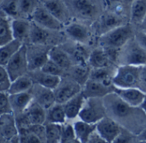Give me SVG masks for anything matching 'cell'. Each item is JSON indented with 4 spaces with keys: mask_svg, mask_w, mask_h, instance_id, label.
I'll use <instances>...</instances> for the list:
<instances>
[{
    "mask_svg": "<svg viewBox=\"0 0 146 143\" xmlns=\"http://www.w3.org/2000/svg\"><path fill=\"white\" fill-rule=\"evenodd\" d=\"M107 116L122 128L138 135L146 128V113L140 107L124 102L115 92L103 98Z\"/></svg>",
    "mask_w": 146,
    "mask_h": 143,
    "instance_id": "obj_1",
    "label": "cell"
},
{
    "mask_svg": "<svg viewBox=\"0 0 146 143\" xmlns=\"http://www.w3.org/2000/svg\"><path fill=\"white\" fill-rule=\"evenodd\" d=\"M134 36L135 33L132 26L126 23L100 35L99 44L100 47L105 49L119 50Z\"/></svg>",
    "mask_w": 146,
    "mask_h": 143,
    "instance_id": "obj_2",
    "label": "cell"
},
{
    "mask_svg": "<svg viewBox=\"0 0 146 143\" xmlns=\"http://www.w3.org/2000/svg\"><path fill=\"white\" fill-rule=\"evenodd\" d=\"M117 63L142 66L146 65V50L137 41L135 36L119 50Z\"/></svg>",
    "mask_w": 146,
    "mask_h": 143,
    "instance_id": "obj_3",
    "label": "cell"
},
{
    "mask_svg": "<svg viewBox=\"0 0 146 143\" xmlns=\"http://www.w3.org/2000/svg\"><path fill=\"white\" fill-rule=\"evenodd\" d=\"M140 66L123 65L116 68L113 84L117 88H138Z\"/></svg>",
    "mask_w": 146,
    "mask_h": 143,
    "instance_id": "obj_4",
    "label": "cell"
},
{
    "mask_svg": "<svg viewBox=\"0 0 146 143\" xmlns=\"http://www.w3.org/2000/svg\"><path fill=\"white\" fill-rule=\"evenodd\" d=\"M105 116H107V112L103 98H90L85 99L78 119L90 123H97Z\"/></svg>",
    "mask_w": 146,
    "mask_h": 143,
    "instance_id": "obj_5",
    "label": "cell"
},
{
    "mask_svg": "<svg viewBox=\"0 0 146 143\" xmlns=\"http://www.w3.org/2000/svg\"><path fill=\"white\" fill-rule=\"evenodd\" d=\"M5 68L11 77V81L29 73L27 45L25 43L9 60L5 65Z\"/></svg>",
    "mask_w": 146,
    "mask_h": 143,
    "instance_id": "obj_6",
    "label": "cell"
},
{
    "mask_svg": "<svg viewBox=\"0 0 146 143\" xmlns=\"http://www.w3.org/2000/svg\"><path fill=\"white\" fill-rule=\"evenodd\" d=\"M52 47L48 45H27V57L29 72L40 70L49 59V51Z\"/></svg>",
    "mask_w": 146,
    "mask_h": 143,
    "instance_id": "obj_7",
    "label": "cell"
},
{
    "mask_svg": "<svg viewBox=\"0 0 146 143\" xmlns=\"http://www.w3.org/2000/svg\"><path fill=\"white\" fill-rule=\"evenodd\" d=\"M82 86L69 76H64L61 79L60 83L54 91L56 103L64 104L71 98L82 92Z\"/></svg>",
    "mask_w": 146,
    "mask_h": 143,
    "instance_id": "obj_8",
    "label": "cell"
},
{
    "mask_svg": "<svg viewBox=\"0 0 146 143\" xmlns=\"http://www.w3.org/2000/svg\"><path fill=\"white\" fill-rule=\"evenodd\" d=\"M32 22L39 26L52 31H60L64 28V24L53 17L41 4L36 8L31 17Z\"/></svg>",
    "mask_w": 146,
    "mask_h": 143,
    "instance_id": "obj_9",
    "label": "cell"
},
{
    "mask_svg": "<svg viewBox=\"0 0 146 143\" xmlns=\"http://www.w3.org/2000/svg\"><path fill=\"white\" fill-rule=\"evenodd\" d=\"M121 128L122 127L119 123L108 116L96 123L97 134L108 143L113 142L120 133Z\"/></svg>",
    "mask_w": 146,
    "mask_h": 143,
    "instance_id": "obj_10",
    "label": "cell"
},
{
    "mask_svg": "<svg viewBox=\"0 0 146 143\" xmlns=\"http://www.w3.org/2000/svg\"><path fill=\"white\" fill-rule=\"evenodd\" d=\"M40 4L64 25L69 23L70 11L63 0H40Z\"/></svg>",
    "mask_w": 146,
    "mask_h": 143,
    "instance_id": "obj_11",
    "label": "cell"
},
{
    "mask_svg": "<svg viewBox=\"0 0 146 143\" xmlns=\"http://www.w3.org/2000/svg\"><path fill=\"white\" fill-rule=\"evenodd\" d=\"M65 34L73 41L87 44L91 37L90 29L81 23H69L64 28Z\"/></svg>",
    "mask_w": 146,
    "mask_h": 143,
    "instance_id": "obj_12",
    "label": "cell"
},
{
    "mask_svg": "<svg viewBox=\"0 0 146 143\" xmlns=\"http://www.w3.org/2000/svg\"><path fill=\"white\" fill-rule=\"evenodd\" d=\"M31 93L33 95L34 101L43 107L45 110L49 109L56 103L54 91L41 86L38 84H34L31 89Z\"/></svg>",
    "mask_w": 146,
    "mask_h": 143,
    "instance_id": "obj_13",
    "label": "cell"
},
{
    "mask_svg": "<svg viewBox=\"0 0 146 143\" xmlns=\"http://www.w3.org/2000/svg\"><path fill=\"white\" fill-rule=\"evenodd\" d=\"M115 86H106L101 82L89 80L82 88V92L85 98H104L108 94L113 92Z\"/></svg>",
    "mask_w": 146,
    "mask_h": 143,
    "instance_id": "obj_14",
    "label": "cell"
},
{
    "mask_svg": "<svg viewBox=\"0 0 146 143\" xmlns=\"http://www.w3.org/2000/svg\"><path fill=\"white\" fill-rule=\"evenodd\" d=\"M113 92H115L124 102L134 107H140L145 96V92L138 88L115 87Z\"/></svg>",
    "mask_w": 146,
    "mask_h": 143,
    "instance_id": "obj_15",
    "label": "cell"
},
{
    "mask_svg": "<svg viewBox=\"0 0 146 143\" xmlns=\"http://www.w3.org/2000/svg\"><path fill=\"white\" fill-rule=\"evenodd\" d=\"M88 64L91 66V68H101L112 66L114 65V62L113 61L109 52L100 47L91 51Z\"/></svg>",
    "mask_w": 146,
    "mask_h": 143,
    "instance_id": "obj_16",
    "label": "cell"
},
{
    "mask_svg": "<svg viewBox=\"0 0 146 143\" xmlns=\"http://www.w3.org/2000/svg\"><path fill=\"white\" fill-rule=\"evenodd\" d=\"M74 42H75V44H73V45L66 44L64 46L62 45V47L69 53L73 63H74V65L88 63L89 57L90 55L91 51L90 52L88 51V49H87L88 47L85 46V44L78 43L76 41H74Z\"/></svg>",
    "mask_w": 146,
    "mask_h": 143,
    "instance_id": "obj_17",
    "label": "cell"
},
{
    "mask_svg": "<svg viewBox=\"0 0 146 143\" xmlns=\"http://www.w3.org/2000/svg\"><path fill=\"white\" fill-rule=\"evenodd\" d=\"M10 102L12 108V112L15 116L24 113L30 104L33 102V95L31 90L29 92L17 93V94H9Z\"/></svg>",
    "mask_w": 146,
    "mask_h": 143,
    "instance_id": "obj_18",
    "label": "cell"
},
{
    "mask_svg": "<svg viewBox=\"0 0 146 143\" xmlns=\"http://www.w3.org/2000/svg\"><path fill=\"white\" fill-rule=\"evenodd\" d=\"M72 9L82 18L92 19L98 13V7L92 0H72Z\"/></svg>",
    "mask_w": 146,
    "mask_h": 143,
    "instance_id": "obj_19",
    "label": "cell"
},
{
    "mask_svg": "<svg viewBox=\"0 0 146 143\" xmlns=\"http://www.w3.org/2000/svg\"><path fill=\"white\" fill-rule=\"evenodd\" d=\"M0 133L7 140H11L19 134L16 116L13 113L0 116Z\"/></svg>",
    "mask_w": 146,
    "mask_h": 143,
    "instance_id": "obj_20",
    "label": "cell"
},
{
    "mask_svg": "<svg viewBox=\"0 0 146 143\" xmlns=\"http://www.w3.org/2000/svg\"><path fill=\"white\" fill-rule=\"evenodd\" d=\"M28 74L30 75L35 84H38L41 86L49 88L51 90H55L62 79L61 77L48 74L40 69L29 72Z\"/></svg>",
    "mask_w": 146,
    "mask_h": 143,
    "instance_id": "obj_21",
    "label": "cell"
},
{
    "mask_svg": "<svg viewBox=\"0 0 146 143\" xmlns=\"http://www.w3.org/2000/svg\"><path fill=\"white\" fill-rule=\"evenodd\" d=\"M85 99L86 98H84L83 92H81L80 93L77 94L76 96L71 98L70 100L63 104L67 120L71 121L78 118L79 113L84 104Z\"/></svg>",
    "mask_w": 146,
    "mask_h": 143,
    "instance_id": "obj_22",
    "label": "cell"
},
{
    "mask_svg": "<svg viewBox=\"0 0 146 143\" xmlns=\"http://www.w3.org/2000/svg\"><path fill=\"white\" fill-rule=\"evenodd\" d=\"M30 125H44L46 120V110L33 100L23 113Z\"/></svg>",
    "mask_w": 146,
    "mask_h": 143,
    "instance_id": "obj_23",
    "label": "cell"
},
{
    "mask_svg": "<svg viewBox=\"0 0 146 143\" xmlns=\"http://www.w3.org/2000/svg\"><path fill=\"white\" fill-rule=\"evenodd\" d=\"M49 59L61 66L66 72L74 65L70 56L62 46H53L49 51Z\"/></svg>",
    "mask_w": 146,
    "mask_h": 143,
    "instance_id": "obj_24",
    "label": "cell"
},
{
    "mask_svg": "<svg viewBox=\"0 0 146 143\" xmlns=\"http://www.w3.org/2000/svg\"><path fill=\"white\" fill-rule=\"evenodd\" d=\"M126 24L124 22V18L121 17V15H119L115 12H109L107 14H104L99 23V28L98 31L100 32V35L110 31L113 29H115L119 26Z\"/></svg>",
    "mask_w": 146,
    "mask_h": 143,
    "instance_id": "obj_25",
    "label": "cell"
},
{
    "mask_svg": "<svg viewBox=\"0 0 146 143\" xmlns=\"http://www.w3.org/2000/svg\"><path fill=\"white\" fill-rule=\"evenodd\" d=\"M31 28V22L26 18L17 17L11 20V29L13 37L24 43L25 40H29Z\"/></svg>",
    "mask_w": 146,
    "mask_h": 143,
    "instance_id": "obj_26",
    "label": "cell"
},
{
    "mask_svg": "<svg viewBox=\"0 0 146 143\" xmlns=\"http://www.w3.org/2000/svg\"><path fill=\"white\" fill-rule=\"evenodd\" d=\"M91 66L86 64H76L71 66L68 71L66 75L77 81L82 87L90 80Z\"/></svg>",
    "mask_w": 146,
    "mask_h": 143,
    "instance_id": "obj_27",
    "label": "cell"
},
{
    "mask_svg": "<svg viewBox=\"0 0 146 143\" xmlns=\"http://www.w3.org/2000/svg\"><path fill=\"white\" fill-rule=\"evenodd\" d=\"M72 124L76 137L81 143H87L91 135L96 131V123H90L78 119Z\"/></svg>",
    "mask_w": 146,
    "mask_h": 143,
    "instance_id": "obj_28",
    "label": "cell"
},
{
    "mask_svg": "<svg viewBox=\"0 0 146 143\" xmlns=\"http://www.w3.org/2000/svg\"><path fill=\"white\" fill-rule=\"evenodd\" d=\"M113 65L101 68H91L90 79L101 82L106 86H114L113 84V79L117 67L113 69Z\"/></svg>",
    "mask_w": 146,
    "mask_h": 143,
    "instance_id": "obj_29",
    "label": "cell"
},
{
    "mask_svg": "<svg viewBox=\"0 0 146 143\" xmlns=\"http://www.w3.org/2000/svg\"><path fill=\"white\" fill-rule=\"evenodd\" d=\"M51 31L44 29L38 24L31 22V28L29 36V41L31 44L37 45H47V42L51 37Z\"/></svg>",
    "mask_w": 146,
    "mask_h": 143,
    "instance_id": "obj_30",
    "label": "cell"
},
{
    "mask_svg": "<svg viewBox=\"0 0 146 143\" xmlns=\"http://www.w3.org/2000/svg\"><path fill=\"white\" fill-rule=\"evenodd\" d=\"M23 44V42L13 39L5 44L0 45V65L5 66L12 56L21 48Z\"/></svg>",
    "mask_w": 146,
    "mask_h": 143,
    "instance_id": "obj_31",
    "label": "cell"
},
{
    "mask_svg": "<svg viewBox=\"0 0 146 143\" xmlns=\"http://www.w3.org/2000/svg\"><path fill=\"white\" fill-rule=\"evenodd\" d=\"M35 82L33 81L32 78L29 74L21 76L15 80L11 81V87L8 91L9 94H17V93H22V92H29Z\"/></svg>",
    "mask_w": 146,
    "mask_h": 143,
    "instance_id": "obj_32",
    "label": "cell"
},
{
    "mask_svg": "<svg viewBox=\"0 0 146 143\" xmlns=\"http://www.w3.org/2000/svg\"><path fill=\"white\" fill-rule=\"evenodd\" d=\"M67 121L66 114L64 105L62 104L55 103L52 106L46 110V123H56L64 124Z\"/></svg>",
    "mask_w": 146,
    "mask_h": 143,
    "instance_id": "obj_33",
    "label": "cell"
},
{
    "mask_svg": "<svg viewBox=\"0 0 146 143\" xmlns=\"http://www.w3.org/2000/svg\"><path fill=\"white\" fill-rule=\"evenodd\" d=\"M146 17V0H134L131 6V22L134 24L143 23Z\"/></svg>",
    "mask_w": 146,
    "mask_h": 143,
    "instance_id": "obj_34",
    "label": "cell"
},
{
    "mask_svg": "<svg viewBox=\"0 0 146 143\" xmlns=\"http://www.w3.org/2000/svg\"><path fill=\"white\" fill-rule=\"evenodd\" d=\"M11 20L0 13V45L5 44L14 39L11 29Z\"/></svg>",
    "mask_w": 146,
    "mask_h": 143,
    "instance_id": "obj_35",
    "label": "cell"
},
{
    "mask_svg": "<svg viewBox=\"0 0 146 143\" xmlns=\"http://www.w3.org/2000/svg\"><path fill=\"white\" fill-rule=\"evenodd\" d=\"M46 142V143H60L62 134V124L45 123Z\"/></svg>",
    "mask_w": 146,
    "mask_h": 143,
    "instance_id": "obj_36",
    "label": "cell"
},
{
    "mask_svg": "<svg viewBox=\"0 0 146 143\" xmlns=\"http://www.w3.org/2000/svg\"><path fill=\"white\" fill-rule=\"evenodd\" d=\"M40 0H19V17L31 18L33 13L36 10V8L40 5Z\"/></svg>",
    "mask_w": 146,
    "mask_h": 143,
    "instance_id": "obj_37",
    "label": "cell"
},
{
    "mask_svg": "<svg viewBox=\"0 0 146 143\" xmlns=\"http://www.w3.org/2000/svg\"><path fill=\"white\" fill-rule=\"evenodd\" d=\"M18 7L19 0H4L0 6V13L11 19H15L19 17Z\"/></svg>",
    "mask_w": 146,
    "mask_h": 143,
    "instance_id": "obj_38",
    "label": "cell"
},
{
    "mask_svg": "<svg viewBox=\"0 0 146 143\" xmlns=\"http://www.w3.org/2000/svg\"><path fill=\"white\" fill-rule=\"evenodd\" d=\"M40 70H42L43 72H45V73L48 74L61 77V78L66 76V74H67V72L64 69H63L61 66L57 65L55 62H53L50 59L47 60V62L43 65V67Z\"/></svg>",
    "mask_w": 146,
    "mask_h": 143,
    "instance_id": "obj_39",
    "label": "cell"
},
{
    "mask_svg": "<svg viewBox=\"0 0 146 143\" xmlns=\"http://www.w3.org/2000/svg\"><path fill=\"white\" fill-rule=\"evenodd\" d=\"M137 140L138 139L137 134L122 128L120 133L113 140L112 143H137Z\"/></svg>",
    "mask_w": 146,
    "mask_h": 143,
    "instance_id": "obj_40",
    "label": "cell"
},
{
    "mask_svg": "<svg viewBox=\"0 0 146 143\" xmlns=\"http://www.w3.org/2000/svg\"><path fill=\"white\" fill-rule=\"evenodd\" d=\"M77 139L73 124L65 122L62 124V134H61V141L60 143H70L72 140Z\"/></svg>",
    "mask_w": 146,
    "mask_h": 143,
    "instance_id": "obj_41",
    "label": "cell"
},
{
    "mask_svg": "<svg viewBox=\"0 0 146 143\" xmlns=\"http://www.w3.org/2000/svg\"><path fill=\"white\" fill-rule=\"evenodd\" d=\"M11 85V80L5 66L0 65V92H8Z\"/></svg>",
    "mask_w": 146,
    "mask_h": 143,
    "instance_id": "obj_42",
    "label": "cell"
},
{
    "mask_svg": "<svg viewBox=\"0 0 146 143\" xmlns=\"http://www.w3.org/2000/svg\"><path fill=\"white\" fill-rule=\"evenodd\" d=\"M13 113L10 102V95L8 92H0V116Z\"/></svg>",
    "mask_w": 146,
    "mask_h": 143,
    "instance_id": "obj_43",
    "label": "cell"
},
{
    "mask_svg": "<svg viewBox=\"0 0 146 143\" xmlns=\"http://www.w3.org/2000/svg\"><path fill=\"white\" fill-rule=\"evenodd\" d=\"M138 89H140L141 91L146 93V65L140 66Z\"/></svg>",
    "mask_w": 146,
    "mask_h": 143,
    "instance_id": "obj_44",
    "label": "cell"
},
{
    "mask_svg": "<svg viewBox=\"0 0 146 143\" xmlns=\"http://www.w3.org/2000/svg\"><path fill=\"white\" fill-rule=\"evenodd\" d=\"M135 39L146 50V32L143 31L135 34Z\"/></svg>",
    "mask_w": 146,
    "mask_h": 143,
    "instance_id": "obj_45",
    "label": "cell"
},
{
    "mask_svg": "<svg viewBox=\"0 0 146 143\" xmlns=\"http://www.w3.org/2000/svg\"><path fill=\"white\" fill-rule=\"evenodd\" d=\"M87 143H108V142L106 141L103 138H102V137L97 134V132L96 131V132L91 135V137H90V140L87 141Z\"/></svg>",
    "mask_w": 146,
    "mask_h": 143,
    "instance_id": "obj_46",
    "label": "cell"
},
{
    "mask_svg": "<svg viewBox=\"0 0 146 143\" xmlns=\"http://www.w3.org/2000/svg\"><path fill=\"white\" fill-rule=\"evenodd\" d=\"M138 140H146V128L137 135Z\"/></svg>",
    "mask_w": 146,
    "mask_h": 143,
    "instance_id": "obj_47",
    "label": "cell"
},
{
    "mask_svg": "<svg viewBox=\"0 0 146 143\" xmlns=\"http://www.w3.org/2000/svg\"><path fill=\"white\" fill-rule=\"evenodd\" d=\"M140 108L146 113V93H145V96H144V98H143V101L140 106Z\"/></svg>",
    "mask_w": 146,
    "mask_h": 143,
    "instance_id": "obj_48",
    "label": "cell"
},
{
    "mask_svg": "<svg viewBox=\"0 0 146 143\" xmlns=\"http://www.w3.org/2000/svg\"><path fill=\"white\" fill-rule=\"evenodd\" d=\"M12 143H21L20 142V139H19V134L17 136H16L15 138H13L12 140H11Z\"/></svg>",
    "mask_w": 146,
    "mask_h": 143,
    "instance_id": "obj_49",
    "label": "cell"
},
{
    "mask_svg": "<svg viewBox=\"0 0 146 143\" xmlns=\"http://www.w3.org/2000/svg\"><path fill=\"white\" fill-rule=\"evenodd\" d=\"M7 140L5 138V136L0 133V143H6Z\"/></svg>",
    "mask_w": 146,
    "mask_h": 143,
    "instance_id": "obj_50",
    "label": "cell"
},
{
    "mask_svg": "<svg viewBox=\"0 0 146 143\" xmlns=\"http://www.w3.org/2000/svg\"><path fill=\"white\" fill-rule=\"evenodd\" d=\"M137 143H146V140H137Z\"/></svg>",
    "mask_w": 146,
    "mask_h": 143,
    "instance_id": "obj_51",
    "label": "cell"
},
{
    "mask_svg": "<svg viewBox=\"0 0 146 143\" xmlns=\"http://www.w3.org/2000/svg\"><path fill=\"white\" fill-rule=\"evenodd\" d=\"M122 1H124V2H125V3H132L134 0H122Z\"/></svg>",
    "mask_w": 146,
    "mask_h": 143,
    "instance_id": "obj_52",
    "label": "cell"
},
{
    "mask_svg": "<svg viewBox=\"0 0 146 143\" xmlns=\"http://www.w3.org/2000/svg\"><path fill=\"white\" fill-rule=\"evenodd\" d=\"M3 1H4V0H0V6H1V5H2V3H3Z\"/></svg>",
    "mask_w": 146,
    "mask_h": 143,
    "instance_id": "obj_53",
    "label": "cell"
},
{
    "mask_svg": "<svg viewBox=\"0 0 146 143\" xmlns=\"http://www.w3.org/2000/svg\"><path fill=\"white\" fill-rule=\"evenodd\" d=\"M6 143H12V142H11V140H7Z\"/></svg>",
    "mask_w": 146,
    "mask_h": 143,
    "instance_id": "obj_54",
    "label": "cell"
},
{
    "mask_svg": "<svg viewBox=\"0 0 146 143\" xmlns=\"http://www.w3.org/2000/svg\"><path fill=\"white\" fill-rule=\"evenodd\" d=\"M143 23H146V17H145V19H144V21H143Z\"/></svg>",
    "mask_w": 146,
    "mask_h": 143,
    "instance_id": "obj_55",
    "label": "cell"
},
{
    "mask_svg": "<svg viewBox=\"0 0 146 143\" xmlns=\"http://www.w3.org/2000/svg\"><path fill=\"white\" fill-rule=\"evenodd\" d=\"M144 31H145V32H146V30H144Z\"/></svg>",
    "mask_w": 146,
    "mask_h": 143,
    "instance_id": "obj_56",
    "label": "cell"
}]
</instances>
